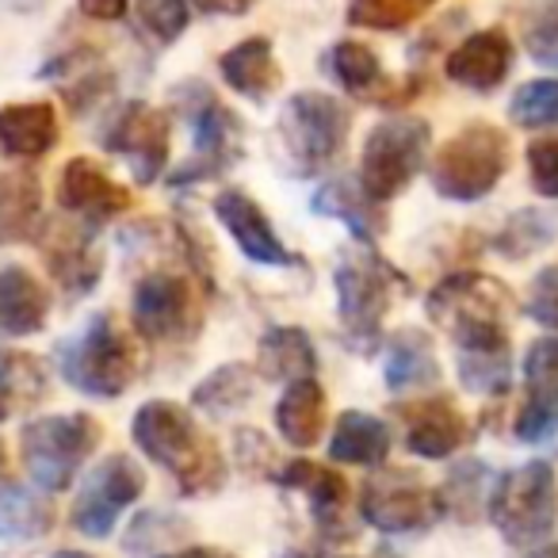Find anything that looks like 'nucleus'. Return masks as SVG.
<instances>
[{
  "instance_id": "obj_45",
  "label": "nucleus",
  "mask_w": 558,
  "mask_h": 558,
  "mask_svg": "<svg viewBox=\"0 0 558 558\" xmlns=\"http://www.w3.org/2000/svg\"><path fill=\"white\" fill-rule=\"evenodd\" d=\"M77 9L85 12L88 20H96V24H116V20L126 16L131 0H77Z\"/></svg>"
},
{
  "instance_id": "obj_1",
  "label": "nucleus",
  "mask_w": 558,
  "mask_h": 558,
  "mask_svg": "<svg viewBox=\"0 0 558 558\" xmlns=\"http://www.w3.org/2000/svg\"><path fill=\"white\" fill-rule=\"evenodd\" d=\"M131 440L149 463L169 471V478L184 497L215 494L226 482L222 451L199 433L192 410H184L180 402L154 398V402L138 405L131 421Z\"/></svg>"
},
{
  "instance_id": "obj_7",
  "label": "nucleus",
  "mask_w": 558,
  "mask_h": 558,
  "mask_svg": "<svg viewBox=\"0 0 558 558\" xmlns=\"http://www.w3.org/2000/svg\"><path fill=\"white\" fill-rule=\"evenodd\" d=\"M509 169V138L494 123H466L436 149L433 157V187L440 199L478 203L501 184Z\"/></svg>"
},
{
  "instance_id": "obj_5",
  "label": "nucleus",
  "mask_w": 558,
  "mask_h": 558,
  "mask_svg": "<svg viewBox=\"0 0 558 558\" xmlns=\"http://www.w3.org/2000/svg\"><path fill=\"white\" fill-rule=\"evenodd\" d=\"M489 524L512 547H539L558 520V482L550 463L532 459L494 478L486 501Z\"/></svg>"
},
{
  "instance_id": "obj_46",
  "label": "nucleus",
  "mask_w": 558,
  "mask_h": 558,
  "mask_svg": "<svg viewBox=\"0 0 558 558\" xmlns=\"http://www.w3.org/2000/svg\"><path fill=\"white\" fill-rule=\"evenodd\" d=\"M192 4L203 12V16H226V20H233V16H245V12H253L256 0H192Z\"/></svg>"
},
{
  "instance_id": "obj_18",
  "label": "nucleus",
  "mask_w": 558,
  "mask_h": 558,
  "mask_svg": "<svg viewBox=\"0 0 558 558\" xmlns=\"http://www.w3.org/2000/svg\"><path fill=\"white\" fill-rule=\"evenodd\" d=\"M524 410L517 413V440L547 444L558 436V337H539L524 352Z\"/></svg>"
},
{
  "instance_id": "obj_2",
  "label": "nucleus",
  "mask_w": 558,
  "mask_h": 558,
  "mask_svg": "<svg viewBox=\"0 0 558 558\" xmlns=\"http://www.w3.org/2000/svg\"><path fill=\"white\" fill-rule=\"evenodd\" d=\"M58 372L85 398H123L138 379V349L111 314H96L77 337L58 344Z\"/></svg>"
},
{
  "instance_id": "obj_43",
  "label": "nucleus",
  "mask_w": 558,
  "mask_h": 558,
  "mask_svg": "<svg viewBox=\"0 0 558 558\" xmlns=\"http://www.w3.org/2000/svg\"><path fill=\"white\" fill-rule=\"evenodd\" d=\"M524 311L535 326H543L547 333L558 337V264H547L543 271H535Z\"/></svg>"
},
{
  "instance_id": "obj_25",
  "label": "nucleus",
  "mask_w": 558,
  "mask_h": 558,
  "mask_svg": "<svg viewBox=\"0 0 558 558\" xmlns=\"http://www.w3.org/2000/svg\"><path fill=\"white\" fill-rule=\"evenodd\" d=\"M456 372L463 390L482 398H497L512 383V352L509 333H482L456 341Z\"/></svg>"
},
{
  "instance_id": "obj_21",
  "label": "nucleus",
  "mask_w": 558,
  "mask_h": 558,
  "mask_svg": "<svg viewBox=\"0 0 558 558\" xmlns=\"http://www.w3.org/2000/svg\"><path fill=\"white\" fill-rule=\"evenodd\" d=\"M517 62V47L501 27H482V32L466 35L448 58H444V73L451 85L471 88V93H494L505 77L512 73Z\"/></svg>"
},
{
  "instance_id": "obj_30",
  "label": "nucleus",
  "mask_w": 558,
  "mask_h": 558,
  "mask_svg": "<svg viewBox=\"0 0 558 558\" xmlns=\"http://www.w3.org/2000/svg\"><path fill=\"white\" fill-rule=\"evenodd\" d=\"M43 226V187L32 172L0 169V245L35 241Z\"/></svg>"
},
{
  "instance_id": "obj_6",
  "label": "nucleus",
  "mask_w": 558,
  "mask_h": 558,
  "mask_svg": "<svg viewBox=\"0 0 558 558\" xmlns=\"http://www.w3.org/2000/svg\"><path fill=\"white\" fill-rule=\"evenodd\" d=\"M433 149V126L417 116H390L367 131L364 154H360V192L383 207L398 199L428 165Z\"/></svg>"
},
{
  "instance_id": "obj_31",
  "label": "nucleus",
  "mask_w": 558,
  "mask_h": 558,
  "mask_svg": "<svg viewBox=\"0 0 558 558\" xmlns=\"http://www.w3.org/2000/svg\"><path fill=\"white\" fill-rule=\"evenodd\" d=\"M54 527V505L43 489L0 482V539L4 543H35Z\"/></svg>"
},
{
  "instance_id": "obj_42",
  "label": "nucleus",
  "mask_w": 558,
  "mask_h": 558,
  "mask_svg": "<svg viewBox=\"0 0 558 558\" xmlns=\"http://www.w3.org/2000/svg\"><path fill=\"white\" fill-rule=\"evenodd\" d=\"M524 47L532 54V62L558 70V0H547L543 9H535V16L527 20Z\"/></svg>"
},
{
  "instance_id": "obj_47",
  "label": "nucleus",
  "mask_w": 558,
  "mask_h": 558,
  "mask_svg": "<svg viewBox=\"0 0 558 558\" xmlns=\"http://www.w3.org/2000/svg\"><path fill=\"white\" fill-rule=\"evenodd\" d=\"M157 558H233V555L222 547H180V550H165Z\"/></svg>"
},
{
  "instance_id": "obj_32",
  "label": "nucleus",
  "mask_w": 558,
  "mask_h": 558,
  "mask_svg": "<svg viewBox=\"0 0 558 558\" xmlns=\"http://www.w3.org/2000/svg\"><path fill=\"white\" fill-rule=\"evenodd\" d=\"M47 390H50V379L39 356L16 352V349H0V425L20 417V413L35 410V405L47 398Z\"/></svg>"
},
{
  "instance_id": "obj_44",
  "label": "nucleus",
  "mask_w": 558,
  "mask_h": 558,
  "mask_svg": "<svg viewBox=\"0 0 558 558\" xmlns=\"http://www.w3.org/2000/svg\"><path fill=\"white\" fill-rule=\"evenodd\" d=\"M527 180L543 199H558V134L535 138L527 146Z\"/></svg>"
},
{
  "instance_id": "obj_33",
  "label": "nucleus",
  "mask_w": 558,
  "mask_h": 558,
  "mask_svg": "<svg viewBox=\"0 0 558 558\" xmlns=\"http://www.w3.org/2000/svg\"><path fill=\"white\" fill-rule=\"evenodd\" d=\"M314 210L326 218H337L341 226H349V233L360 241V245H372L383 233V215L360 184H344V180H326L314 195Z\"/></svg>"
},
{
  "instance_id": "obj_23",
  "label": "nucleus",
  "mask_w": 558,
  "mask_h": 558,
  "mask_svg": "<svg viewBox=\"0 0 558 558\" xmlns=\"http://www.w3.org/2000/svg\"><path fill=\"white\" fill-rule=\"evenodd\" d=\"M218 73H222L226 88H233V93L253 104H268L279 93V85H283L276 50H271V39H264V35H248V39L233 43L218 58Z\"/></svg>"
},
{
  "instance_id": "obj_27",
  "label": "nucleus",
  "mask_w": 558,
  "mask_h": 558,
  "mask_svg": "<svg viewBox=\"0 0 558 558\" xmlns=\"http://www.w3.org/2000/svg\"><path fill=\"white\" fill-rule=\"evenodd\" d=\"M256 372L271 383L314 379L318 372V349L303 326H271L256 344Z\"/></svg>"
},
{
  "instance_id": "obj_17",
  "label": "nucleus",
  "mask_w": 558,
  "mask_h": 558,
  "mask_svg": "<svg viewBox=\"0 0 558 558\" xmlns=\"http://www.w3.org/2000/svg\"><path fill=\"white\" fill-rule=\"evenodd\" d=\"M398 421H402L405 451L417 459H433V463L451 459L471 440V421L448 395L410 398L398 405Z\"/></svg>"
},
{
  "instance_id": "obj_22",
  "label": "nucleus",
  "mask_w": 558,
  "mask_h": 558,
  "mask_svg": "<svg viewBox=\"0 0 558 558\" xmlns=\"http://www.w3.org/2000/svg\"><path fill=\"white\" fill-rule=\"evenodd\" d=\"M62 138L58 108L50 100H24L0 108V154L16 161H39Z\"/></svg>"
},
{
  "instance_id": "obj_9",
  "label": "nucleus",
  "mask_w": 558,
  "mask_h": 558,
  "mask_svg": "<svg viewBox=\"0 0 558 558\" xmlns=\"http://www.w3.org/2000/svg\"><path fill=\"white\" fill-rule=\"evenodd\" d=\"M395 279L398 276L375 253H352L337 264V318H341L349 349H356L360 356H372L383 344V322L395 299Z\"/></svg>"
},
{
  "instance_id": "obj_10",
  "label": "nucleus",
  "mask_w": 558,
  "mask_h": 558,
  "mask_svg": "<svg viewBox=\"0 0 558 558\" xmlns=\"http://www.w3.org/2000/svg\"><path fill=\"white\" fill-rule=\"evenodd\" d=\"M360 517L383 535H421L440 524V494L405 466H383L360 486Z\"/></svg>"
},
{
  "instance_id": "obj_24",
  "label": "nucleus",
  "mask_w": 558,
  "mask_h": 558,
  "mask_svg": "<svg viewBox=\"0 0 558 558\" xmlns=\"http://www.w3.org/2000/svg\"><path fill=\"white\" fill-rule=\"evenodd\" d=\"M50 322V291L24 264L0 268V337H35Z\"/></svg>"
},
{
  "instance_id": "obj_3",
  "label": "nucleus",
  "mask_w": 558,
  "mask_h": 558,
  "mask_svg": "<svg viewBox=\"0 0 558 558\" xmlns=\"http://www.w3.org/2000/svg\"><path fill=\"white\" fill-rule=\"evenodd\" d=\"M177 108L192 123V157L172 172L169 184L187 187L226 177L241 161V146H245V126H241L238 111L226 108L203 81L177 85Z\"/></svg>"
},
{
  "instance_id": "obj_37",
  "label": "nucleus",
  "mask_w": 558,
  "mask_h": 558,
  "mask_svg": "<svg viewBox=\"0 0 558 558\" xmlns=\"http://www.w3.org/2000/svg\"><path fill=\"white\" fill-rule=\"evenodd\" d=\"M489 486H494L489 466L478 463V459H471V463H459L436 494H440L444 512H451L456 520H474L482 509H486Z\"/></svg>"
},
{
  "instance_id": "obj_39",
  "label": "nucleus",
  "mask_w": 558,
  "mask_h": 558,
  "mask_svg": "<svg viewBox=\"0 0 558 558\" xmlns=\"http://www.w3.org/2000/svg\"><path fill=\"white\" fill-rule=\"evenodd\" d=\"M187 535V520L177 517V512H165V509H149V512H138L134 524L126 527V539H123V550L126 555H165L172 543H180Z\"/></svg>"
},
{
  "instance_id": "obj_34",
  "label": "nucleus",
  "mask_w": 558,
  "mask_h": 558,
  "mask_svg": "<svg viewBox=\"0 0 558 558\" xmlns=\"http://www.w3.org/2000/svg\"><path fill=\"white\" fill-rule=\"evenodd\" d=\"M253 395H256V367L233 360V364L215 367V372L192 390V405L199 413H207V417H230L241 405L253 402Z\"/></svg>"
},
{
  "instance_id": "obj_41",
  "label": "nucleus",
  "mask_w": 558,
  "mask_h": 558,
  "mask_svg": "<svg viewBox=\"0 0 558 558\" xmlns=\"http://www.w3.org/2000/svg\"><path fill=\"white\" fill-rule=\"evenodd\" d=\"M134 12H138V24L146 27V35H154L161 47H172L192 24L187 0H134Z\"/></svg>"
},
{
  "instance_id": "obj_11",
  "label": "nucleus",
  "mask_w": 558,
  "mask_h": 558,
  "mask_svg": "<svg viewBox=\"0 0 558 558\" xmlns=\"http://www.w3.org/2000/svg\"><path fill=\"white\" fill-rule=\"evenodd\" d=\"M428 318L456 341L482 333H501L505 311H509V291L489 279L486 271H451L428 291L425 303Z\"/></svg>"
},
{
  "instance_id": "obj_28",
  "label": "nucleus",
  "mask_w": 558,
  "mask_h": 558,
  "mask_svg": "<svg viewBox=\"0 0 558 558\" xmlns=\"http://www.w3.org/2000/svg\"><path fill=\"white\" fill-rule=\"evenodd\" d=\"M390 425L375 413L344 410L329 436V459L341 466H383L390 456Z\"/></svg>"
},
{
  "instance_id": "obj_8",
  "label": "nucleus",
  "mask_w": 558,
  "mask_h": 558,
  "mask_svg": "<svg viewBox=\"0 0 558 558\" xmlns=\"http://www.w3.org/2000/svg\"><path fill=\"white\" fill-rule=\"evenodd\" d=\"M352 119L337 96L306 88L295 93L283 108L279 119V138L288 149V161L295 177H318L329 165L341 157V149L349 146Z\"/></svg>"
},
{
  "instance_id": "obj_49",
  "label": "nucleus",
  "mask_w": 558,
  "mask_h": 558,
  "mask_svg": "<svg viewBox=\"0 0 558 558\" xmlns=\"http://www.w3.org/2000/svg\"><path fill=\"white\" fill-rule=\"evenodd\" d=\"M54 558H96V555H85V550H58Z\"/></svg>"
},
{
  "instance_id": "obj_20",
  "label": "nucleus",
  "mask_w": 558,
  "mask_h": 558,
  "mask_svg": "<svg viewBox=\"0 0 558 558\" xmlns=\"http://www.w3.org/2000/svg\"><path fill=\"white\" fill-rule=\"evenodd\" d=\"M215 215H218V222H222V230L230 233L233 245L241 248L245 260L260 264V268H288V264H295L291 248L279 241L271 218L264 215V207L248 192H241V187L218 192Z\"/></svg>"
},
{
  "instance_id": "obj_12",
  "label": "nucleus",
  "mask_w": 558,
  "mask_h": 558,
  "mask_svg": "<svg viewBox=\"0 0 558 558\" xmlns=\"http://www.w3.org/2000/svg\"><path fill=\"white\" fill-rule=\"evenodd\" d=\"M134 333L149 344H177L199 329V291L192 276L169 268H154L134 283L131 295Z\"/></svg>"
},
{
  "instance_id": "obj_36",
  "label": "nucleus",
  "mask_w": 558,
  "mask_h": 558,
  "mask_svg": "<svg viewBox=\"0 0 558 558\" xmlns=\"http://www.w3.org/2000/svg\"><path fill=\"white\" fill-rule=\"evenodd\" d=\"M326 73L352 96H372L383 85V62L367 43L341 39L326 50Z\"/></svg>"
},
{
  "instance_id": "obj_14",
  "label": "nucleus",
  "mask_w": 558,
  "mask_h": 558,
  "mask_svg": "<svg viewBox=\"0 0 558 558\" xmlns=\"http://www.w3.org/2000/svg\"><path fill=\"white\" fill-rule=\"evenodd\" d=\"M169 138H172L169 116L146 100H126L123 108L108 119V126H104V134H100L104 149L123 157L131 177L138 180L142 187L157 184V180L165 177Z\"/></svg>"
},
{
  "instance_id": "obj_48",
  "label": "nucleus",
  "mask_w": 558,
  "mask_h": 558,
  "mask_svg": "<svg viewBox=\"0 0 558 558\" xmlns=\"http://www.w3.org/2000/svg\"><path fill=\"white\" fill-rule=\"evenodd\" d=\"M527 558H558V543H543V547H535Z\"/></svg>"
},
{
  "instance_id": "obj_38",
  "label": "nucleus",
  "mask_w": 558,
  "mask_h": 558,
  "mask_svg": "<svg viewBox=\"0 0 558 558\" xmlns=\"http://www.w3.org/2000/svg\"><path fill=\"white\" fill-rule=\"evenodd\" d=\"M428 9H436V0H349V24L395 35L417 24Z\"/></svg>"
},
{
  "instance_id": "obj_26",
  "label": "nucleus",
  "mask_w": 558,
  "mask_h": 558,
  "mask_svg": "<svg viewBox=\"0 0 558 558\" xmlns=\"http://www.w3.org/2000/svg\"><path fill=\"white\" fill-rule=\"evenodd\" d=\"M383 379L395 395H417L440 383V360H436V344L425 329H398L387 341V356H383Z\"/></svg>"
},
{
  "instance_id": "obj_15",
  "label": "nucleus",
  "mask_w": 558,
  "mask_h": 558,
  "mask_svg": "<svg viewBox=\"0 0 558 558\" xmlns=\"http://www.w3.org/2000/svg\"><path fill=\"white\" fill-rule=\"evenodd\" d=\"M58 207L65 218L100 230L131 210V192L93 157H70L58 177Z\"/></svg>"
},
{
  "instance_id": "obj_13",
  "label": "nucleus",
  "mask_w": 558,
  "mask_h": 558,
  "mask_svg": "<svg viewBox=\"0 0 558 558\" xmlns=\"http://www.w3.org/2000/svg\"><path fill=\"white\" fill-rule=\"evenodd\" d=\"M142 494H146V471H142L131 456H123V451L104 456L100 463L85 474L77 497H73L70 524L77 527L85 539H108V535L116 532L119 517H123Z\"/></svg>"
},
{
  "instance_id": "obj_29",
  "label": "nucleus",
  "mask_w": 558,
  "mask_h": 558,
  "mask_svg": "<svg viewBox=\"0 0 558 558\" xmlns=\"http://www.w3.org/2000/svg\"><path fill=\"white\" fill-rule=\"evenodd\" d=\"M326 390H322L318 379H295L283 387L276 402V428L279 436L291 444V448L306 451L322 440L326 433Z\"/></svg>"
},
{
  "instance_id": "obj_4",
  "label": "nucleus",
  "mask_w": 558,
  "mask_h": 558,
  "mask_svg": "<svg viewBox=\"0 0 558 558\" xmlns=\"http://www.w3.org/2000/svg\"><path fill=\"white\" fill-rule=\"evenodd\" d=\"M104 440V428L88 413H50V417H35L20 433V456H24V471L43 494H62L73 486L81 466L88 463Z\"/></svg>"
},
{
  "instance_id": "obj_16",
  "label": "nucleus",
  "mask_w": 558,
  "mask_h": 558,
  "mask_svg": "<svg viewBox=\"0 0 558 558\" xmlns=\"http://www.w3.org/2000/svg\"><path fill=\"white\" fill-rule=\"evenodd\" d=\"M93 233L96 230L73 222V218H50V222L43 218L39 233H35L50 276L70 299L88 295L104 276V256L96 248Z\"/></svg>"
},
{
  "instance_id": "obj_50",
  "label": "nucleus",
  "mask_w": 558,
  "mask_h": 558,
  "mask_svg": "<svg viewBox=\"0 0 558 558\" xmlns=\"http://www.w3.org/2000/svg\"><path fill=\"white\" fill-rule=\"evenodd\" d=\"M4 466H9V451H4V440H0V474H4Z\"/></svg>"
},
{
  "instance_id": "obj_40",
  "label": "nucleus",
  "mask_w": 558,
  "mask_h": 558,
  "mask_svg": "<svg viewBox=\"0 0 558 558\" xmlns=\"http://www.w3.org/2000/svg\"><path fill=\"white\" fill-rule=\"evenodd\" d=\"M509 119L520 131H547V126H558V77H539V81L520 85L509 100Z\"/></svg>"
},
{
  "instance_id": "obj_35",
  "label": "nucleus",
  "mask_w": 558,
  "mask_h": 558,
  "mask_svg": "<svg viewBox=\"0 0 558 558\" xmlns=\"http://www.w3.org/2000/svg\"><path fill=\"white\" fill-rule=\"evenodd\" d=\"M558 238V215L543 207H524L517 215L505 218V226L494 238V253H501L505 260H527L539 248H547Z\"/></svg>"
},
{
  "instance_id": "obj_19",
  "label": "nucleus",
  "mask_w": 558,
  "mask_h": 558,
  "mask_svg": "<svg viewBox=\"0 0 558 558\" xmlns=\"http://www.w3.org/2000/svg\"><path fill=\"white\" fill-rule=\"evenodd\" d=\"M276 482L283 489H295V494L306 497L322 539H329V543L352 539L349 482H344L333 466H322V463H314V459H291L288 466H279Z\"/></svg>"
}]
</instances>
